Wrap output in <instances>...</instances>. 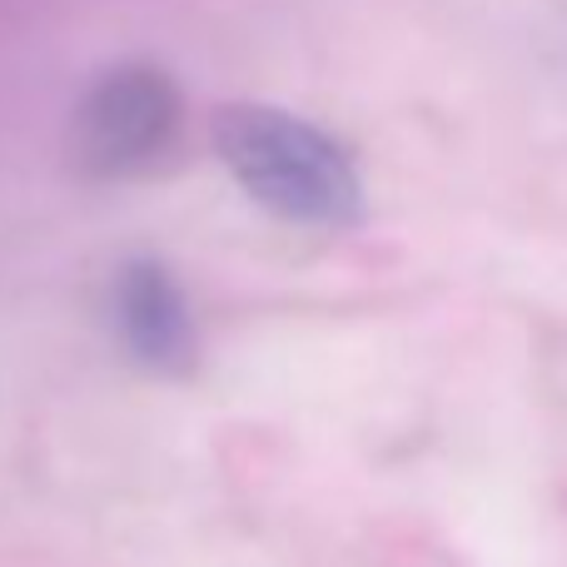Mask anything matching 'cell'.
<instances>
[{
  "label": "cell",
  "instance_id": "1",
  "mask_svg": "<svg viewBox=\"0 0 567 567\" xmlns=\"http://www.w3.org/2000/svg\"><path fill=\"white\" fill-rule=\"evenodd\" d=\"M209 145L235 185L275 219L303 229H349L369 195L353 155L323 125L259 100H229L209 115Z\"/></svg>",
  "mask_w": 567,
  "mask_h": 567
},
{
  "label": "cell",
  "instance_id": "2",
  "mask_svg": "<svg viewBox=\"0 0 567 567\" xmlns=\"http://www.w3.org/2000/svg\"><path fill=\"white\" fill-rule=\"evenodd\" d=\"M185 130V90L155 60L105 65L70 115V165L90 179H130L155 169Z\"/></svg>",
  "mask_w": 567,
  "mask_h": 567
},
{
  "label": "cell",
  "instance_id": "3",
  "mask_svg": "<svg viewBox=\"0 0 567 567\" xmlns=\"http://www.w3.org/2000/svg\"><path fill=\"white\" fill-rule=\"evenodd\" d=\"M120 343L135 353L145 369L185 379L199 359V333L189 319V303L179 279L159 259H130L110 289Z\"/></svg>",
  "mask_w": 567,
  "mask_h": 567
}]
</instances>
